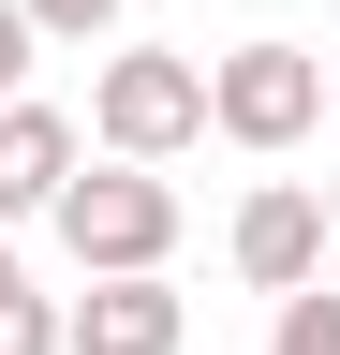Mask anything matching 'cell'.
<instances>
[{"label":"cell","mask_w":340,"mask_h":355,"mask_svg":"<svg viewBox=\"0 0 340 355\" xmlns=\"http://www.w3.org/2000/svg\"><path fill=\"white\" fill-rule=\"evenodd\" d=\"M15 89H30V15L0 0V104H15Z\"/></svg>","instance_id":"obj_10"},{"label":"cell","mask_w":340,"mask_h":355,"mask_svg":"<svg viewBox=\"0 0 340 355\" xmlns=\"http://www.w3.org/2000/svg\"><path fill=\"white\" fill-rule=\"evenodd\" d=\"M311 119H325V60L311 44H237V60H207V133H222V148H296Z\"/></svg>","instance_id":"obj_3"},{"label":"cell","mask_w":340,"mask_h":355,"mask_svg":"<svg viewBox=\"0 0 340 355\" xmlns=\"http://www.w3.org/2000/svg\"><path fill=\"white\" fill-rule=\"evenodd\" d=\"M74 163H89V133H74L60 104H30V89H15V104H0V222H45Z\"/></svg>","instance_id":"obj_6"},{"label":"cell","mask_w":340,"mask_h":355,"mask_svg":"<svg viewBox=\"0 0 340 355\" xmlns=\"http://www.w3.org/2000/svg\"><path fill=\"white\" fill-rule=\"evenodd\" d=\"M0 355H60V311H45V296H30V282H15V296H0Z\"/></svg>","instance_id":"obj_9"},{"label":"cell","mask_w":340,"mask_h":355,"mask_svg":"<svg viewBox=\"0 0 340 355\" xmlns=\"http://www.w3.org/2000/svg\"><path fill=\"white\" fill-rule=\"evenodd\" d=\"M193 340V296L163 282V266H134V282H89L60 311V355H178Z\"/></svg>","instance_id":"obj_4"},{"label":"cell","mask_w":340,"mask_h":355,"mask_svg":"<svg viewBox=\"0 0 340 355\" xmlns=\"http://www.w3.org/2000/svg\"><path fill=\"white\" fill-rule=\"evenodd\" d=\"M45 222H60V252L89 266V282H134V266H163V252H178V193H163V163H104V178L74 163Z\"/></svg>","instance_id":"obj_1"},{"label":"cell","mask_w":340,"mask_h":355,"mask_svg":"<svg viewBox=\"0 0 340 355\" xmlns=\"http://www.w3.org/2000/svg\"><path fill=\"white\" fill-rule=\"evenodd\" d=\"M15 15H30V44H104L118 0H15Z\"/></svg>","instance_id":"obj_8"},{"label":"cell","mask_w":340,"mask_h":355,"mask_svg":"<svg viewBox=\"0 0 340 355\" xmlns=\"http://www.w3.org/2000/svg\"><path fill=\"white\" fill-rule=\"evenodd\" d=\"M237 282H251V296H296V282H325V207L296 193V178H267V193L237 207Z\"/></svg>","instance_id":"obj_5"},{"label":"cell","mask_w":340,"mask_h":355,"mask_svg":"<svg viewBox=\"0 0 340 355\" xmlns=\"http://www.w3.org/2000/svg\"><path fill=\"white\" fill-rule=\"evenodd\" d=\"M89 133H104V163H178L193 133H207V60H178V44H118L104 89H89Z\"/></svg>","instance_id":"obj_2"},{"label":"cell","mask_w":340,"mask_h":355,"mask_svg":"<svg viewBox=\"0 0 340 355\" xmlns=\"http://www.w3.org/2000/svg\"><path fill=\"white\" fill-rule=\"evenodd\" d=\"M0 296H15V237H0Z\"/></svg>","instance_id":"obj_12"},{"label":"cell","mask_w":340,"mask_h":355,"mask_svg":"<svg viewBox=\"0 0 340 355\" xmlns=\"http://www.w3.org/2000/svg\"><path fill=\"white\" fill-rule=\"evenodd\" d=\"M267 355H340V296H325V282H296V296H281V326H267Z\"/></svg>","instance_id":"obj_7"},{"label":"cell","mask_w":340,"mask_h":355,"mask_svg":"<svg viewBox=\"0 0 340 355\" xmlns=\"http://www.w3.org/2000/svg\"><path fill=\"white\" fill-rule=\"evenodd\" d=\"M311 207H325V252H340V178H325V193H311Z\"/></svg>","instance_id":"obj_11"}]
</instances>
